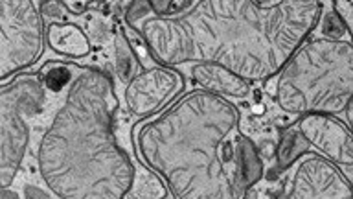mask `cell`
I'll list each match as a JSON object with an SVG mask.
<instances>
[{
	"instance_id": "cell-19",
	"label": "cell",
	"mask_w": 353,
	"mask_h": 199,
	"mask_svg": "<svg viewBox=\"0 0 353 199\" xmlns=\"http://www.w3.org/2000/svg\"><path fill=\"white\" fill-rule=\"evenodd\" d=\"M333 13H335L341 22L346 26L347 33H350V37H352L353 33V24H352V19H353V4L352 2H344V0H336L333 2Z\"/></svg>"
},
{
	"instance_id": "cell-5",
	"label": "cell",
	"mask_w": 353,
	"mask_h": 199,
	"mask_svg": "<svg viewBox=\"0 0 353 199\" xmlns=\"http://www.w3.org/2000/svg\"><path fill=\"white\" fill-rule=\"evenodd\" d=\"M46 96L39 74H19L0 85V190L13 187L21 173L32 138L28 118L44 109Z\"/></svg>"
},
{
	"instance_id": "cell-13",
	"label": "cell",
	"mask_w": 353,
	"mask_h": 199,
	"mask_svg": "<svg viewBox=\"0 0 353 199\" xmlns=\"http://www.w3.org/2000/svg\"><path fill=\"white\" fill-rule=\"evenodd\" d=\"M165 192L168 188L159 176L145 168H137L134 182L123 199H164Z\"/></svg>"
},
{
	"instance_id": "cell-2",
	"label": "cell",
	"mask_w": 353,
	"mask_h": 199,
	"mask_svg": "<svg viewBox=\"0 0 353 199\" xmlns=\"http://www.w3.org/2000/svg\"><path fill=\"white\" fill-rule=\"evenodd\" d=\"M241 109L206 91H190L142 122L134 144L143 166L173 199H248Z\"/></svg>"
},
{
	"instance_id": "cell-1",
	"label": "cell",
	"mask_w": 353,
	"mask_h": 199,
	"mask_svg": "<svg viewBox=\"0 0 353 199\" xmlns=\"http://www.w3.org/2000/svg\"><path fill=\"white\" fill-rule=\"evenodd\" d=\"M316 0H192L181 15L154 17L149 2H131L125 22L162 66L219 65L248 83L283 68L322 15Z\"/></svg>"
},
{
	"instance_id": "cell-7",
	"label": "cell",
	"mask_w": 353,
	"mask_h": 199,
	"mask_svg": "<svg viewBox=\"0 0 353 199\" xmlns=\"http://www.w3.org/2000/svg\"><path fill=\"white\" fill-rule=\"evenodd\" d=\"M280 199H353L352 179L322 155L303 153L291 168Z\"/></svg>"
},
{
	"instance_id": "cell-9",
	"label": "cell",
	"mask_w": 353,
	"mask_h": 199,
	"mask_svg": "<svg viewBox=\"0 0 353 199\" xmlns=\"http://www.w3.org/2000/svg\"><path fill=\"white\" fill-rule=\"evenodd\" d=\"M307 146L322 153L324 159L339 168L352 170L353 166V138L350 127L336 116L307 115L296 124Z\"/></svg>"
},
{
	"instance_id": "cell-10",
	"label": "cell",
	"mask_w": 353,
	"mask_h": 199,
	"mask_svg": "<svg viewBox=\"0 0 353 199\" xmlns=\"http://www.w3.org/2000/svg\"><path fill=\"white\" fill-rule=\"evenodd\" d=\"M192 79L201 91L223 98H247L250 96V83L237 77L230 70L212 63H199L192 66Z\"/></svg>"
},
{
	"instance_id": "cell-3",
	"label": "cell",
	"mask_w": 353,
	"mask_h": 199,
	"mask_svg": "<svg viewBox=\"0 0 353 199\" xmlns=\"http://www.w3.org/2000/svg\"><path fill=\"white\" fill-rule=\"evenodd\" d=\"M120 102L109 72L79 66L37 144L41 181L59 199H123L137 166L114 131Z\"/></svg>"
},
{
	"instance_id": "cell-12",
	"label": "cell",
	"mask_w": 353,
	"mask_h": 199,
	"mask_svg": "<svg viewBox=\"0 0 353 199\" xmlns=\"http://www.w3.org/2000/svg\"><path fill=\"white\" fill-rule=\"evenodd\" d=\"M307 142H305V138L300 135L296 127L287 129L281 135L280 146H278V151H276V166H278V170L283 171L287 168H291L300 159V155L307 153Z\"/></svg>"
},
{
	"instance_id": "cell-8",
	"label": "cell",
	"mask_w": 353,
	"mask_h": 199,
	"mask_svg": "<svg viewBox=\"0 0 353 199\" xmlns=\"http://www.w3.org/2000/svg\"><path fill=\"white\" fill-rule=\"evenodd\" d=\"M182 91H184V77L176 68L151 66L127 83L123 98L131 115L138 118H149L159 115L171 102H175Z\"/></svg>"
},
{
	"instance_id": "cell-21",
	"label": "cell",
	"mask_w": 353,
	"mask_h": 199,
	"mask_svg": "<svg viewBox=\"0 0 353 199\" xmlns=\"http://www.w3.org/2000/svg\"><path fill=\"white\" fill-rule=\"evenodd\" d=\"M92 2H70V0H66V2H63V8H66V10L70 11V13H74V15H81V13H85V11L88 10V8H92Z\"/></svg>"
},
{
	"instance_id": "cell-11",
	"label": "cell",
	"mask_w": 353,
	"mask_h": 199,
	"mask_svg": "<svg viewBox=\"0 0 353 199\" xmlns=\"http://www.w3.org/2000/svg\"><path fill=\"white\" fill-rule=\"evenodd\" d=\"M46 44L61 55L74 59L85 57L90 52V39L81 28L72 22L48 24L46 28Z\"/></svg>"
},
{
	"instance_id": "cell-18",
	"label": "cell",
	"mask_w": 353,
	"mask_h": 199,
	"mask_svg": "<svg viewBox=\"0 0 353 199\" xmlns=\"http://www.w3.org/2000/svg\"><path fill=\"white\" fill-rule=\"evenodd\" d=\"M21 198L22 199H59L57 196L50 192L46 184L43 181L41 182H28L26 179L21 182Z\"/></svg>"
},
{
	"instance_id": "cell-17",
	"label": "cell",
	"mask_w": 353,
	"mask_h": 199,
	"mask_svg": "<svg viewBox=\"0 0 353 199\" xmlns=\"http://www.w3.org/2000/svg\"><path fill=\"white\" fill-rule=\"evenodd\" d=\"M322 35H324V39H333V41L342 39L344 35L350 37L346 26L342 24L341 19H339L333 11H327V13H325L324 21H322Z\"/></svg>"
},
{
	"instance_id": "cell-20",
	"label": "cell",
	"mask_w": 353,
	"mask_h": 199,
	"mask_svg": "<svg viewBox=\"0 0 353 199\" xmlns=\"http://www.w3.org/2000/svg\"><path fill=\"white\" fill-rule=\"evenodd\" d=\"M39 10L43 19L50 21V24H59L65 8H63V2H39Z\"/></svg>"
},
{
	"instance_id": "cell-6",
	"label": "cell",
	"mask_w": 353,
	"mask_h": 199,
	"mask_svg": "<svg viewBox=\"0 0 353 199\" xmlns=\"http://www.w3.org/2000/svg\"><path fill=\"white\" fill-rule=\"evenodd\" d=\"M44 46L46 30L39 2L0 0V83L35 65Z\"/></svg>"
},
{
	"instance_id": "cell-15",
	"label": "cell",
	"mask_w": 353,
	"mask_h": 199,
	"mask_svg": "<svg viewBox=\"0 0 353 199\" xmlns=\"http://www.w3.org/2000/svg\"><path fill=\"white\" fill-rule=\"evenodd\" d=\"M74 65L68 63H48L39 72L41 83L46 88V93H61L63 88L68 87L74 77Z\"/></svg>"
},
{
	"instance_id": "cell-4",
	"label": "cell",
	"mask_w": 353,
	"mask_h": 199,
	"mask_svg": "<svg viewBox=\"0 0 353 199\" xmlns=\"http://www.w3.org/2000/svg\"><path fill=\"white\" fill-rule=\"evenodd\" d=\"M274 77L272 98L287 115H342L353 96L352 43L324 37L307 41Z\"/></svg>"
},
{
	"instance_id": "cell-16",
	"label": "cell",
	"mask_w": 353,
	"mask_h": 199,
	"mask_svg": "<svg viewBox=\"0 0 353 199\" xmlns=\"http://www.w3.org/2000/svg\"><path fill=\"white\" fill-rule=\"evenodd\" d=\"M192 6V0H179V2H171V0H149V10L154 17H175L181 15L182 11H186Z\"/></svg>"
},
{
	"instance_id": "cell-14",
	"label": "cell",
	"mask_w": 353,
	"mask_h": 199,
	"mask_svg": "<svg viewBox=\"0 0 353 199\" xmlns=\"http://www.w3.org/2000/svg\"><path fill=\"white\" fill-rule=\"evenodd\" d=\"M114 59L118 77L123 83L131 82L137 70V55L123 32H118L114 35Z\"/></svg>"
}]
</instances>
